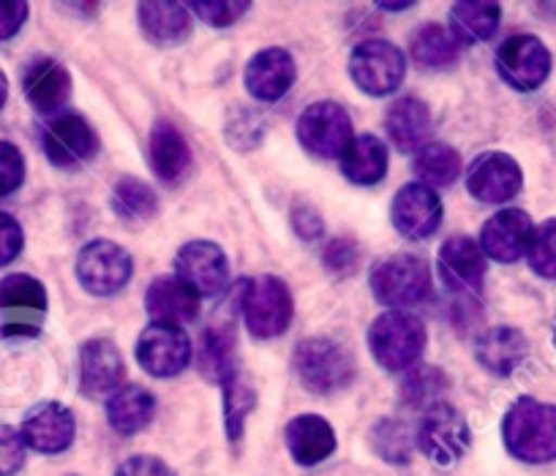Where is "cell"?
Wrapping results in <instances>:
<instances>
[{"label": "cell", "mask_w": 556, "mask_h": 476, "mask_svg": "<svg viewBox=\"0 0 556 476\" xmlns=\"http://www.w3.org/2000/svg\"><path fill=\"white\" fill-rule=\"evenodd\" d=\"M502 438L513 458L523 463L556 460V406L538 398H518L502 420Z\"/></svg>", "instance_id": "1"}, {"label": "cell", "mask_w": 556, "mask_h": 476, "mask_svg": "<svg viewBox=\"0 0 556 476\" xmlns=\"http://www.w3.org/2000/svg\"><path fill=\"white\" fill-rule=\"evenodd\" d=\"M240 313L254 338L270 340L285 335L295 313L290 286L276 275L245 278L240 283Z\"/></svg>", "instance_id": "2"}, {"label": "cell", "mask_w": 556, "mask_h": 476, "mask_svg": "<svg viewBox=\"0 0 556 476\" xmlns=\"http://www.w3.org/2000/svg\"><path fill=\"white\" fill-rule=\"evenodd\" d=\"M292 368L312 395H336L355 382V357L330 338H308L292 355Z\"/></svg>", "instance_id": "3"}, {"label": "cell", "mask_w": 556, "mask_h": 476, "mask_svg": "<svg viewBox=\"0 0 556 476\" xmlns=\"http://www.w3.org/2000/svg\"><path fill=\"white\" fill-rule=\"evenodd\" d=\"M368 349L384 371H409L426 349V324L406 310H388L368 330Z\"/></svg>", "instance_id": "4"}, {"label": "cell", "mask_w": 556, "mask_h": 476, "mask_svg": "<svg viewBox=\"0 0 556 476\" xmlns=\"http://www.w3.org/2000/svg\"><path fill=\"white\" fill-rule=\"evenodd\" d=\"M371 292L379 303L395 310L424 303L434 292L429 261L412 254L388 256L371 270Z\"/></svg>", "instance_id": "5"}, {"label": "cell", "mask_w": 556, "mask_h": 476, "mask_svg": "<svg viewBox=\"0 0 556 476\" xmlns=\"http://www.w3.org/2000/svg\"><path fill=\"white\" fill-rule=\"evenodd\" d=\"M47 316V288L34 275L14 272L0 281V335L34 338Z\"/></svg>", "instance_id": "6"}, {"label": "cell", "mask_w": 556, "mask_h": 476, "mask_svg": "<svg viewBox=\"0 0 556 476\" xmlns=\"http://www.w3.org/2000/svg\"><path fill=\"white\" fill-rule=\"evenodd\" d=\"M406 74V57L390 41H363L350 55V77L357 90L368 95H388L401 88Z\"/></svg>", "instance_id": "7"}, {"label": "cell", "mask_w": 556, "mask_h": 476, "mask_svg": "<svg viewBox=\"0 0 556 476\" xmlns=\"http://www.w3.org/2000/svg\"><path fill=\"white\" fill-rule=\"evenodd\" d=\"M298 142L317 158H341L352 142V123L336 101H317L298 117Z\"/></svg>", "instance_id": "8"}, {"label": "cell", "mask_w": 556, "mask_h": 476, "mask_svg": "<svg viewBox=\"0 0 556 476\" xmlns=\"http://www.w3.org/2000/svg\"><path fill=\"white\" fill-rule=\"evenodd\" d=\"M472 443L467 420L451 403H440L426 411L424 422L417 427V447L437 465H456L467 454Z\"/></svg>", "instance_id": "9"}, {"label": "cell", "mask_w": 556, "mask_h": 476, "mask_svg": "<svg viewBox=\"0 0 556 476\" xmlns=\"http://www.w3.org/2000/svg\"><path fill=\"white\" fill-rule=\"evenodd\" d=\"M496 72L510 88L532 93V90L543 88L551 74L548 47L532 34L507 36L496 50Z\"/></svg>", "instance_id": "10"}, {"label": "cell", "mask_w": 556, "mask_h": 476, "mask_svg": "<svg viewBox=\"0 0 556 476\" xmlns=\"http://www.w3.org/2000/svg\"><path fill=\"white\" fill-rule=\"evenodd\" d=\"M131 256L126 248L110 240H93L77 256V278L85 292L96 297H110L126 288L131 281Z\"/></svg>", "instance_id": "11"}, {"label": "cell", "mask_w": 556, "mask_h": 476, "mask_svg": "<svg viewBox=\"0 0 556 476\" xmlns=\"http://www.w3.org/2000/svg\"><path fill=\"white\" fill-rule=\"evenodd\" d=\"M137 362L156 378L178 376L191 362V340L180 327L148 324L137 340Z\"/></svg>", "instance_id": "12"}, {"label": "cell", "mask_w": 556, "mask_h": 476, "mask_svg": "<svg viewBox=\"0 0 556 476\" xmlns=\"http://www.w3.org/2000/svg\"><path fill=\"white\" fill-rule=\"evenodd\" d=\"M523 172L513 155L491 150L478 155L467 169V191L485 205L510 202L521 191Z\"/></svg>", "instance_id": "13"}, {"label": "cell", "mask_w": 556, "mask_h": 476, "mask_svg": "<svg viewBox=\"0 0 556 476\" xmlns=\"http://www.w3.org/2000/svg\"><path fill=\"white\" fill-rule=\"evenodd\" d=\"M41 144H45L47 158H50L55 167L72 169L90 162V158L99 153V133L93 131V126H90L83 115L66 112V115L55 117V120L45 128Z\"/></svg>", "instance_id": "14"}, {"label": "cell", "mask_w": 556, "mask_h": 476, "mask_svg": "<svg viewBox=\"0 0 556 476\" xmlns=\"http://www.w3.org/2000/svg\"><path fill=\"white\" fill-rule=\"evenodd\" d=\"M175 270L200 297H216L229 283V261L222 245L207 240H191L175 256Z\"/></svg>", "instance_id": "15"}, {"label": "cell", "mask_w": 556, "mask_h": 476, "mask_svg": "<svg viewBox=\"0 0 556 476\" xmlns=\"http://www.w3.org/2000/svg\"><path fill=\"white\" fill-rule=\"evenodd\" d=\"M440 278L453 294L478 299L485 283V254L480 243L464 234H453L440 248Z\"/></svg>", "instance_id": "16"}, {"label": "cell", "mask_w": 556, "mask_h": 476, "mask_svg": "<svg viewBox=\"0 0 556 476\" xmlns=\"http://www.w3.org/2000/svg\"><path fill=\"white\" fill-rule=\"evenodd\" d=\"M74 433H77V422L68 406L55 403V400H45V403L34 406L25 414L20 436H23L25 447L36 449L41 454H61L72 447Z\"/></svg>", "instance_id": "17"}, {"label": "cell", "mask_w": 556, "mask_h": 476, "mask_svg": "<svg viewBox=\"0 0 556 476\" xmlns=\"http://www.w3.org/2000/svg\"><path fill=\"white\" fill-rule=\"evenodd\" d=\"M532 234V218L523 210L507 207V210H500L483 223V229H480V250L489 259L500 261V265H513L521 256H527Z\"/></svg>", "instance_id": "18"}, {"label": "cell", "mask_w": 556, "mask_h": 476, "mask_svg": "<svg viewBox=\"0 0 556 476\" xmlns=\"http://www.w3.org/2000/svg\"><path fill=\"white\" fill-rule=\"evenodd\" d=\"M393 227L409 240H426L442 223V200L434 189L424 183H409L395 194L390 205Z\"/></svg>", "instance_id": "19"}, {"label": "cell", "mask_w": 556, "mask_h": 476, "mask_svg": "<svg viewBox=\"0 0 556 476\" xmlns=\"http://www.w3.org/2000/svg\"><path fill=\"white\" fill-rule=\"evenodd\" d=\"M126 376V362L117 346L106 338H93L79 349V387L88 398L117 393Z\"/></svg>", "instance_id": "20"}, {"label": "cell", "mask_w": 556, "mask_h": 476, "mask_svg": "<svg viewBox=\"0 0 556 476\" xmlns=\"http://www.w3.org/2000/svg\"><path fill=\"white\" fill-rule=\"evenodd\" d=\"M295 77V57L281 47H270V50L256 52L245 66V90L256 101H278L290 93Z\"/></svg>", "instance_id": "21"}, {"label": "cell", "mask_w": 556, "mask_h": 476, "mask_svg": "<svg viewBox=\"0 0 556 476\" xmlns=\"http://www.w3.org/2000/svg\"><path fill=\"white\" fill-rule=\"evenodd\" d=\"M23 90L41 115H55L72 99V74L55 57H36L23 74Z\"/></svg>", "instance_id": "22"}, {"label": "cell", "mask_w": 556, "mask_h": 476, "mask_svg": "<svg viewBox=\"0 0 556 476\" xmlns=\"http://www.w3.org/2000/svg\"><path fill=\"white\" fill-rule=\"evenodd\" d=\"M200 294L180 281L178 275H162L148 286L146 292V310L153 319V324H169L180 327L186 322H194L200 316Z\"/></svg>", "instance_id": "23"}, {"label": "cell", "mask_w": 556, "mask_h": 476, "mask_svg": "<svg viewBox=\"0 0 556 476\" xmlns=\"http://www.w3.org/2000/svg\"><path fill=\"white\" fill-rule=\"evenodd\" d=\"M148 162L164 183H180L191 172V147L173 123L162 120L148 137Z\"/></svg>", "instance_id": "24"}, {"label": "cell", "mask_w": 556, "mask_h": 476, "mask_svg": "<svg viewBox=\"0 0 556 476\" xmlns=\"http://www.w3.org/2000/svg\"><path fill=\"white\" fill-rule=\"evenodd\" d=\"M287 449L298 465H319L336 452V433L319 414H301L287 425Z\"/></svg>", "instance_id": "25"}, {"label": "cell", "mask_w": 556, "mask_h": 476, "mask_svg": "<svg viewBox=\"0 0 556 476\" xmlns=\"http://www.w3.org/2000/svg\"><path fill=\"white\" fill-rule=\"evenodd\" d=\"M529 344L521 330L491 327L475 340V357L494 376H510L527 360Z\"/></svg>", "instance_id": "26"}, {"label": "cell", "mask_w": 556, "mask_h": 476, "mask_svg": "<svg viewBox=\"0 0 556 476\" xmlns=\"http://www.w3.org/2000/svg\"><path fill=\"white\" fill-rule=\"evenodd\" d=\"M139 28L159 47H178L191 34V12L184 3H139Z\"/></svg>", "instance_id": "27"}, {"label": "cell", "mask_w": 556, "mask_h": 476, "mask_svg": "<svg viewBox=\"0 0 556 476\" xmlns=\"http://www.w3.org/2000/svg\"><path fill=\"white\" fill-rule=\"evenodd\" d=\"M384 128H388L390 142L399 150H420L424 144H429L431 133V112L429 106L420 99H399L395 104H390L388 115H384Z\"/></svg>", "instance_id": "28"}, {"label": "cell", "mask_w": 556, "mask_h": 476, "mask_svg": "<svg viewBox=\"0 0 556 476\" xmlns=\"http://www.w3.org/2000/svg\"><path fill=\"white\" fill-rule=\"evenodd\" d=\"M153 411H156V400L148 389L137 387V384H126L106 400V420H110L112 430L121 433V436H134V433L146 430L153 420Z\"/></svg>", "instance_id": "29"}, {"label": "cell", "mask_w": 556, "mask_h": 476, "mask_svg": "<svg viewBox=\"0 0 556 476\" xmlns=\"http://www.w3.org/2000/svg\"><path fill=\"white\" fill-rule=\"evenodd\" d=\"M341 175L355 185H377L388 175V147L382 139L363 133L341 155Z\"/></svg>", "instance_id": "30"}, {"label": "cell", "mask_w": 556, "mask_h": 476, "mask_svg": "<svg viewBox=\"0 0 556 476\" xmlns=\"http://www.w3.org/2000/svg\"><path fill=\"white\" fill-rule=\"evenodd\" d=\"M502 9L491 0H464L451 9V36L456 44H478L489 41L500 28Z\"/></svg>", "instance_id": "31"}, {"label": "cell", "mask_w": 556, "mask_h": 476, "mask_svg": "<svg viewBox=\"0 0 556 476\" xmlns=\"http://www.w3.org/2000/svg\"><path fill=\"white\" fill-rule=\"evenodd\" d=\"M451 387V378L437 365H415L406 371L401 382V403L417 411H429L434 406L445 403V393Z\"/></svg>", "instance_id": "32"}, {"label": "cell", "mask_w": 556, "mask_h": 476, "mask_svg": "<svg viewBox=\"0 0 556 476\" xmlns=\"http://www.w3.org/2000/svg\"><path fill=\"white\" fill-rule=\"evenodd\" d=\"M409 57L420 68H447L456 63L458 44L442 25H420L409 39Z\"/></svg>", "instance_id": "33"}, {"label": "cell", "mask_w": 556, "mask_h": 476, "mask_svg": "<svg viewBox=\"0 0 556 476\" xmlns=\"http://www.w3.org/2000/svg\"><path fill=\"white\" fill-rule=\"evenodd\" d=\"M415 172L429 189L456 183L462 175V155L445 142H429L415 153Z\"/></svg>", "instance_id": "34"}, {"label": "cell", "mask_w": 556, "mask_h": 476, "mask_svg": "<svg viewBox=\"0 0 556 476\" xmlns=\"http://www.w3.org/2000/svg\"><path fill=\"white\" fill-rule=\"evenodd\" d=\"M112 207H115V213L123 221L146 223L151 221V218H156L159 196L156 191L148 183H142V180L123 178L121 183L115 185V191H112Z\"/></svg>", "instance_id": "35"}, {"label": "cell", "mask_w": 556, "mask_h": 476, "mask_svg": "<svg viewBox=\"0 0 556 476\" xmlns=\"http://www.w3.org/2000/svg\"><path fill=\"white\" fill-rule=\"evenodd\" d=\"M202 371L207 373L216 382H227L238 365H235V338L229 330L213 327L207 330L205 338H202V355H200Z\"/></svg>", "instance_id": "36"}, {"label": "cell", "mask_w": 556, "mask_h": 476, "mask_svg": "<svg viewBox=\"0 0 556 476\" xmlns=\"http://www.w3.org/2000/svg\"><path fill=\"white\" fill-rule=\"evenodd\" d=\"M256 395L251 389V384L240 376L238 371L224 382V420H227V436L232 441H238L240 433H243L245 416L254 411Z\"/></svg>", "instance_id": "37"}, {"label": "cell", "mask_w": 556, "mask_h": 476, "mask_svg": "<svg viewBox=\"0 0 556 476\" xmlns=\"http://www.w3.org/2000/svg\"><path fill=\"white\" fill-rule=\"evenodd\" d=\"M527 259L540 278L556 281V218H548L540 227H534Z\"/></svg>", "instance_id": "38"}, {"label": "cell", "mask_w": 556, "mask_h": 476, "mask_svg": "<svg viewBox=\"0 0 556 476\" xmlns=\"http://www.w3.org/2000/svg\"><path fill=\"white\" fill-rule=\"evenodd\" d=\"M371 447L379 458L390 460V463H406L412 449L409 430L395 420L377 422L371 430Z\"/></svg>", "instance_id": "39"}, {"label": "cell", "mask_w": 556, "mask_h": 476, "mask_svg": "<svg viewBox=\"0 0 556 476\" xmlns=\"http://www.w3.org/2000/svg\"><path fill=\"white\" fill-rule=\"evenodd\" d=\"M249 7L251 3L245 0H213V3H191V12L213 28H227L238 23L249 12Z\"/></svg>", "instance_id": "40"}, {"label": "cell", "mask_w": 556, "mask_h": 476, "mask_svg": "<svg viewBox=\"0 0 556 476\" xmlns=\"http://www.w3.org/2000/svg\"><path fill=\"white\" fill-rule=\"evenodd\" d=\"M25 158L12 142H0V196H9L23 185Z\"/></svg>", "instance_id": "41"}, {"label": "cell", "mask_w": 556, "mask_h": 476, "mask_svg": "<svg viewBox=\"0 0 556 476\" xmlns=\"http://www.w3.org/2000/svg\"><path fill=\"white\" fill-rule=\"evenodd\" d=\"M25 463V441L20 430L0 422V476H14Z\"/></svg>", "instance_id": "42"}, {"label": "cell", "mask_w": 556, "mask_h": 476, "mask_svg": "<svg viewBox=\"0 0 556 476\" xmlns=\"http://www.w3.org/2000/svg\"><path fill=\"white\" fill-rule=\"evenodd\" d=\"M325 265L336 275H352L361 265V248L352 240H333L325 250Z\"/></svg>", "instance_id": "43"}, {"label": "cell", "mask_w": 556, "mask_h": 476, "mask_svg": "<svg viewBox=\"0 0 556 476\" xmlns=\"http://www.w3.org/2000/svg\"><path fill=\"white\" fill-rule=\"evenodd\" d=\"M25 243L23 227L9 213H0V267L12 265Z\"/></svg>", "instance_id": "44"}, {"label": "cell", "mask_w": 556, "mask_h": 476, "mask_svg": "<svg viewBox=\"0 0 556 476\" xmlns=\"http://www.w3.org/2000/svg\"><path fill=\"white\" fill-rule=\"evenodd\" d=\"M292 227H295L298 237L308 240V243H314V240H319L325 234L323 216H319L317 207L308 205V202H295V205H292Z\"/></svg>", "instance_id": "45"}, {"label": "cell", "mask_w": 556, "mask_h": 476, "mask_svg": "<svg viewBox=\"0 0 556 476\" xmlns=\"http://www.w3.org/2000/svg\"><path fill=\"white\" fill-rule=\"evenodd\" d=\"M115 476H175L164 460L153 458V454H137L117 465Z\"/></svg>", "instance_id": "46"}, {"label": "cell", "mask_w": 556, "mask_h": 476, "mask_svg": "<svg viewBox=\"0 0 556 476\" xmlns=\"http://www.w3.org/2000/svg\"><path fill=\"white\" fill-rule=\"evenodd\" d=\"M28 12V3H23V0H7V3L0 0V41L12 39L23 30Z\"/></svg>", "instance_id": "47"}, {"label": "cell", "mask_w": 556, "mask_h": 476, "mask_svg": "<svg viewBox=\"0 0 556 476\" xmlns=\"http://www.w3.org/2000/svg\"><path fill=\"white\" fill-rule=\"evenodd\" d=\"M7 99H9V82H7V74L0 72V110H3Z\"/></svg>", "instance_id": "48"}, {"label": "cell", "mask_w": 556, "mask_h": 476, "mask_svg": "<svg viewBox=\"0 0 556 476\" xmlns=\"http://www.w3.org/2000/svg\"><path fill=\"white\" fill-rule=\"evenodd\" d=\"M382 12H406V9L412 7V3H377Z\"/></svg>", "instance_id": "49"}, {"label": "cell", "mask_w": 556, "mask_h": 476, "mask_svg": "<svg viewBox=\"0 0 556 476\" xmlns=\"http://www.w3.org/2000/svg\"><path fill=\"white\" fill-rule=\"evenodd\" d=\"M554 340H556V319H554Z\"/></svg>", "instance_id": "50"}]
</instances>
